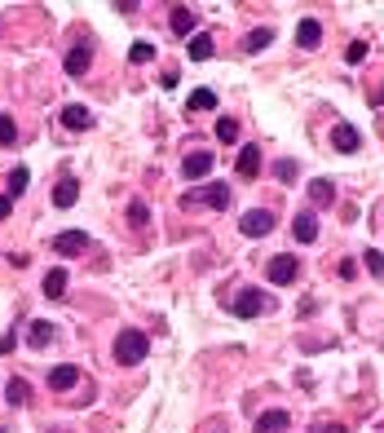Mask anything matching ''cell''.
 Returning a JSON list of instances; mask_svg holds the SVG:
<instances>
[{"label": "cell", "instance_id": "cell-22", "mask_svg": "<svg viewBox=\"0 0 384 433\" xmlns=\"http://www.w3.org/2000/svg\"><path fill=\"white\" fill-rule=\"evenodd\" d=\"M186 106H190V111H212V106H216V93H212V89H194Z\"/></svg>", "mask_w": 384, "mask_h": 433}, {"label": "cell", "instance_id": "cell-15", "mask_svg": "<svg viewBox=\"0 0 384 433\" xmlns=\"http://www.w3.org/2000/svg\"><path fill=\"white\" fill-rule=\"evenodd\" d=\"M44 296H49V301H62V296H66V270H62V265L44 274Z\"/></svg>", "mask_w": 384, "mask_h": 433}, {"label": "cell", "instance_id": "cell-14", "mask_svg": "<svg viewBox=\"0 0 384 433\" xmlns=\"http://www.w3.org/2000/svg\"><path fill=\"white\" fill-rule=\"evenodd\" d=\"M235 169H239V177H247V181H252V177L261 173V151H256V146L239 151V164H235Z\"/></svg>", "mask_w": 384, "mask_h": 433}, {"label": "cell", "instance_id": "cell-6", "mask_svg": "<svg viewBox=\"0 0 384 433\" xmlns=\"http://www.w3.org/2000/svg\"><path fill=\"white\" fill-rule=\"evenodd\" d=\"M331 146L345 151V155H354L358 146H362V133H358L354 124H336V128H331Z\"/></svg>", "mask_w": 384, "mask_h": 433}, {"label": "cell", "instance_id": "cell-25", "mask_svg": "<svg viewBox=\"0 0 384 433\" xmlns=\"http://www.w3.org/2000/svg\"><path fill=\"white\" fill-rule=\"evenodd\" d=\"M128 62H137V66H142V62H155V44H146V40H137V44L128 49Z\"/></svg>", "mask_w": 384, "mask_h": 433}, {"label": "cell", "instance_id": "cell-16", "mask_svg": "<svg viewBox=\"0 0 384 433\" xmlns=\"http://www.w3.org/2000/svg\"><path fill=\"white\" fill-rule=\"evenodd\" d=\"M168 23H173V31H177V36H190V31H194V23H199V18H194V9H186V5H177Z\"/></svg>", "mask_w": 384, "mask_h": 433}, {"label": "cell", "instance_id": "cell-8", "mask_svg": "<svg viewBox=\"0 0 384 433\" xmlns=\"http://www.w3.org/2000/svg\"><path fill=\"white\" fill-rule=\"evenodd\" d=\"M204 173H212V155L208 151H190L186 159H181V177H204Z\"/></svg>", "mask_w": 384, "mask_h": 433}, {"label": "cell", "instance_id": "cell-1", "mask_svg": "<svg viewBox=\"0 0 384 433\" xmlns=\"http://www.w3.org/2000/svg\"><path fill=\"white\" fill-rule=\"evenodd\" d=\"M146 349H150V341L142 336V331H120V336H115V362H120V367H137V362L146 358Z\"/></svg>", "mask_w": 384, "mask_h": 433}, {"label": "cell", "instance_id": "cell-26", "mask_svg": "<svg viewBox=\"0 0 384 433\" xmlns=\"http://www.w3.org/2000/svg\"><path fill=\"white\" fill-rule=\"evenodd\" d=\"M27 181H31L27 169H13V173H9V199H13V195H23V190H27Z\"/></svg>", "mask_w": 384, "mask_h": 433}, {"label": "cell", "instance_id": "cell-35", "mask_svg": "<svg viewBox=\"0 0 384 433\" xmlns=\"http://www.w3.org/2000/svg\"><path fill=\"white\" fill-rule=\"evenodd\" d=\"M49 433H62V429H49Z\"/></svg>", "mask_w": 384, "mask_h": 433}, {"label": "cell", "instance_id": "cell-2", "mask_svg": "<svg viewBox=\"0 0 384 433\" xmlns=\"http://www.w3.org/2000/svg\"><path fill=\"white\" fill-rule=\"evenodd\" d=\"M186 204H190V208H194V204H208L212 212H221V208H230V186H225V181H212V186L186 195Z\"/></svg>", "mask_w": 384, "mask_h": 433}, {"label": "cell", "instance_id": "cell-36", "mask_svg": "<svg viewBox=\"0 0 384 433\" xmlns=\"http://www.w3.org/2000/svg\"><path fill=\"white\" fill-rule=\"evenodd\" d=\"M0 433H5V429H0Z\"/></svg>", "mask_w": 384, "mask_h": 433}, {"label": "cell", "instance_id": "cell-21", "mask_svg": "<svg viewBox=\"0 0 384 433\" xmlns=\"http://www.w3.org/2000/svg\"><path fill=\"white\" fill-rule=\"evenodd\" d=\"M309 199H314L318 208H331V204H336V186H331V181H314V186H309Z\"/></svg>", "mask_w": 384, "mask_h": 433}, {"label": "cell", "instance_id": "cell-19", "mask_svg": "<svg viewBox=\"0 0 384 433\" xmlns=\"http://www.w3.org/2000/svg\"><path fill=\"white\" fill-rule=\"evenodd\" d=\"M27 398H31V385H27V380H9V385H5V403H9V407H27Z\"/></svg>", "mask_w": 384, "mask_h": 433}, {"label": "cell", "instance_id": "cell-10", "mask_svg": "<svg viewBox=\"0 0 384 433\" xmlns=\"http://www.w3.org/2000/svg\"><path fill=\"white\" fill-rule=\"evenodd\" d=\"M292 235H296V243H314V239H318V221H314V212H300L296 216Z\"/></svg>", "mask_w": 384, "mask_h": 433}, {"label": "cell", "instance_id": "cell-9", "mask_svg": "<svg viewBox=\"0 0 384 433\" xmlns=\"http://www.w3.org/2000/svg\"><path fill=\"white\" fill-rule=\"evenodd\" d=\"M89 62H93V49L89 44H71V49H66V71H71V75H85Z\"/></svg>", "mask_w": 384, "mask_h": 433}, {"label": "cell", "instance_id": "cell-28", "mask_svg": "<svg viewBox=\"0 0 384 433\" xmlns=\"http://www.w3.org/2000/svg\"><path fill=\"white\" fill-rule=\"evenodd\" d=\"M362 261H366V270H371L376 279H384V257L376 252V248H371V252H362Z\"/></svg>", "mask_w": 384, "mask_h": 433}, {"label": "cell", "instance_id": "cell-31", "mask_svg": "<svg viewBox=\"0 0 384 433\" xmlns=\"http://www.w3.org/2000/svg\"><path fill=\"white\" fill-rule=\"evenodd\" d=\"M274 173H278V181H296V164H292V159H278Z\"/></svg>", "mask_w": 384, "mask_h": 433}, {"label": "cell", "instance_id": "cell-4", "mask_svg": "<svg viewBox=\"0 0 384 433\" xmlns=\"http://www.w3.org/2000/svg\"><path fill=\"white\" fill-rule=\"evenodd\" d=\"M230 310H235L239 319H256V314L265 310V292H256V288H247V292H239L235 301H230Z\"/></svg>", "mask_w": 384, "mask_h": 433}, {"label": "cell", "instance_id": "cell-27", "mask_svg": "<svg viewBox=\"0 0 384 433\" xmlns=\"http://www.w3.org/2000/svg\"><path fill=\"white\" fill-rule=\"evenodd\" d=\"M13 138H18V124H13L9 115H0V146H9Z\"/></svg>", "mask_w": 384, "mask_h": 433}, {"label": "cell", "instance_id": "cell-3", "mask_svg": "<svg viewBox=\"0 0 384 433\" xmlns=\"http://www.w3.org/2000/svg\"><path fill=\"white\" fill-rule=\"evenodd\" d=\"M239 230L247 239H265L274 230V212H265V208H252V212H243V221H239Z\"/></svg>", "mask_w": 384, "mask_h": 433}, {"label": "cell", "instance_id": "cell-23", "mask_svg": "<svg viewBox=\"0 0 384 433\" xmlns=\"http://www.w3.org/2000/svg\"><path fill=\"white\" fill-rule=\"evenodd\" d=\"M270 40H274V27H256L252 36H247V54H261V49L270 44Z\"/></svg>", "mask_w": 384, "mask_h": 433}, {"label": "cell", "instance_id": "cell-11", "mask_svg": "<svg viewBox=\"0 0 384 433\" xmlns=\"http://www.w3.org/2000/svg\"><path fill=\"white\" fill-rule=\"evenodd\" d=\"M318 40H323L318 18H300V27H296V44H300V49H314Z\"/></svg>", "mask_w": 384, "mask_h": 433}, {"label": "cell", "instance_id": "cell-33", "mask_svg": "<svg viewBox=\"0 0 384 433\" xmlns=\"http://www.w3.org/2000/svg\"><path fill=\"white\" fill-rule=\"evenodd\" d=\"M9 212H13V199H9V195H0V216H9Z\"/></svg>", "mask_w": 384, "mask_h": 433}, {"label": "cell", "instance_id": "cell-34", "mask_svg": "<svg viewBox=\"0 0 384 433\" xmlns=\"http://www.w3.org/2000/svg\"><path fill=\"white\" fill-rule=\"evenodd\" d=\"M13 349V336H0V354H9Z\"/></svg>", "mask_w": 384, "mask_h": 433}, {"label": "cell", "instance_id": "cell-12", "mask_svg": "<svg viewBox=\"0 0 384 433\" xmlns=\"http://www.w3.org/2000/svg\"><path fill=\"white\" fill-rule=\"evenodd\" d=\"M62 124L75 128V133H85V128H93V111L89 106H66L62 111Z\"/></svg>", "mask_w": 384, "mask_h": 433}, {"label": "cell", "instance_id": "cell-18", "mask_svg": "<svg viewBox=\"0 0 384 433\" xmlns=\"http://www.w3.org/2000/svg\"><path fill=\"white\" fill-rule=\"evenodd\" d=\"M75 380H80L75 367H54V372H49V389H58V394H62V389H71Z\"/></svg>", "mask_w": 384, "mask_h": 433}, {"label": "cell", "instance_id": "cell-5", "mask_svg": "<svg viewBox=\"0 0 384 433\" xmlns=\"http://www.w3.org/2000/svg\"><path fill=\"white\" fill-rule=\"evenodd\" d=\"M296 270H300V261L292 257V252H283V257H270V283H292L296 279Z\"/></svg>", "mask_w": 384, "mask_h": 433}, {"label": "cell", "instance_id": "cell-24", "mask_svg": "<svg viewBox=\"0 0 384 433\" xmlns=\"http://www.w3.org/2000/svg\"><path fill=\"white\" fill-rule=\"evenodd\" d=\"M190 58H194V62H208V58H212V36H194V40H190Z\"/></svg>", "mask_w": 384, "mask_h": 433}, {"label": "cell", "instance_id": "cell-32", "mask_svg": "<svg viewBox=\"0 0 384 433\" xmlns=\"http://www.w3.org/2000/svg\"><path fill=\"white\" fill-rule=\"evenodd\" d=\"M146 216H150L146 204H132V208H128V221H132V226H146Z\"/></svg>", "mask_w": 384, "mask_h": 433}, {"label": "cell", "instance_id": "cell-7", "mask_svg": "<svg viewBox=\"0 0 384 433\" xmlns=\"http://www.w3.org/2000/svg\"><path fill=\"white\" fill-rule=\"evenodd\" d=\"M85 248H89V235H85V230H66V235L54 239V252H58V257H75V252H85Z\"/></svg>", "mask_w": 384, "mask_h": 433}, {"label": "cell", "instance_id": "cell-29", "mask_svg": "<svg viewBox=\"0 0 384 433\" xmlns=\"http://www.w3.org/2000/svg\"><path fill=\"white\" fill-rule=\"evenodd\" d=\"M216 138H221V142H239V124L235 120H221V124H216Z\"/></svg>", "mask_w": 384, "mask_h": 433}, {"label": "cell", "instance_id": "cell-13", "mask_svg": "<svg viewBox=\"0 0 384 433\" xmlns=\"http://www.w3.org/2000/svg\"><path fill=\"white\" fill-rule=\"evenodd\" d=\"M75 199H80V181H75V177H62L58 186H54V204H58V208H71Z\"/></svg>", "mask_w": 384, "mask_h": 433}, {"label": "cell", "instance_id": "cell-17", "mask_svg": "<svg viewBox=\"0 0 384 433\" xmlns=\"http://www.w3.org/2000/svg\"><path fill=\"white\" fill-rule=\"evenodd\" d=\"M49 341H54V327H49V323H40V319L27 323V345H31V349H44Z\"/></svg>", "mask_w": 384, "mask_h": 433}, {"label": "cell", "instance_id": "cell-30", "mask_svg": "<svg viewBox=\"0 0 384 433\" xmlns=\"http://www.w3.org/2000/svg\"><path fill=\"white\" fill-rule=\"evenodd\" d=\"M362 58H366V44H362V40H354V44L345 49V62H349V66H358Z\"/></svg>", "mask_w": 384, "mask_h": 433}, {"label": "cell", "instance_id": "cell-20", "mask_svg": "<svg viewBox=\"0 0 384 433\" xmlns=\"http://www.w3.org/2000/svg\"><path fill=\"white\" fill-rule=\"evenodd\" d=\"M287 429V411H265L256 420V433H283Z\"/></svg>", "mask_w": 384, "mask_h": 433}]
</instances>
